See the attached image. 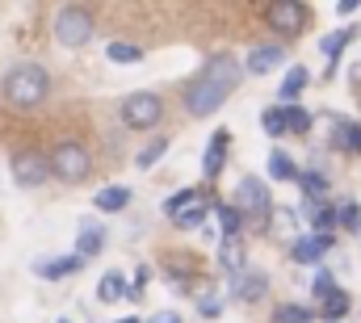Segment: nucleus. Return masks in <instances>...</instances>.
Returning a JSON list of instances; mask_svg holds the SVG:
<instances>
[{
  "label": "nucleus",
  "mask_w": 361,
  "mask_h": 323,
  "mask_svg": "<svg viewBox=\"0 0 361 323\" xmlns=\"http://www.w3.org/2000/svg\"><path fill=\"white\" fill-rule=\"evenodd\" d=\"M240 76H244V63H240L235 55H214L193 80L185 84V109H189L193 118H210V114L235 92Z\"/></svg>",
  "instance_id": "1"
},
{
  "label": "nucleus",
  "mask_w": 361,
  "mask_h": 323,
  "mask_svg": "<svg viewBox=\"0 0 361 323\" xmlns=\"http://www.w3.org/2000/svg\"><path fill=\"white\" fill-rule=\"evenodd\" d=\"M51 97V76L38 63H17L4 72V101L17 109H34Z\"/></svg>",
  "instance_id": "2"
},
{
  "label": "nucleus",
  "mask_w": 361,
  "mask_h": 323,
  "mask_svg": "<svg viewBox=\"0 0 361 323\" xmlns=\"http://www.w3.org/2000/svg\"><path fill=\"white\" fill-rule=\"evenodd\" d=\"M55 38H59V47H85L92 38V13L85 4H63L59 13H55Z\"/></svg>",
  "instance_id": "3"
},
{
  "label": "nucleus",
  "mask_w": 361,
  "mask_h": 323,
  "mask_svg": "<svg viewBox=\"0 0 361 323\" xmlns=\"http://www.w3.org/2000/svg\"><path fill=\"white\" fill-rule=\"evenodd\" d=\"M160 118H164V101L156 92H130L122 101V122L130 130H152V126H160Z\"/></svg>",
  "instance_id": "4"
},
{
  "label": "nucleus",
  "mask_w": 361,
  "mask_h": 323,
  "mask_svg": "<svg viewBox=\"0 0 361 323\" xmlns=\"http://www.w3.org/2000/svg\"><path fill=\"white\" fill-rule=\"evenodd\" d=\"M89 152L80 147V143H59V147H51V176L55 181H68V185H76V181H85L89 176Z\"/></svg>",
  "instance_id": "5"
},
{
  "label": "nucleus",
  "mask_w": 361,
  "mask_h": 323,
  "mask_svg": "<svg viewBox=\"0 0 361 323\" xmlns=\"http://www.w3.org/2000/svg\"><path fill=\"white\" fill-rule=\"evenodd\" d=\"M169 219L177 223V227H202L206 223V214H210V206H206V197L197 193V189H180L169 197Z\"/></svg>",
  "instance_id": "6"
},
{
  "label": "nucleus",
  "mask_w": 361,
  "mask_h": 323,
  "mask_svg": "<svg viewBox=\"0 0 361 323\" xmlns=\"http://www.w3.org/2000/svg\"><path fill=\"white\" fill-rule=\"evenodd\" d=\"M51 176V156L47 152H17L13 156V181L21 185V189H34V185H42Z\"/></svg>",
  "instance_id": "7"
},
{
  "label": "nucleus",
  "mask_w": 361,
  "mask_h": 323,
  "mask_svg": "<svg viewBox=\"0 0 361 323\" xmlns=\"http://www.w3.org/2000/svg\"><path fill=\"white\" fill-rule=\"evenodd\" d=\"M307 4H298V0H277L265 8V21H269L273 30H281V34H302L307 30Z\"/></svg>",
  "instance_id": "8"
},
{
  "label": "nucleus",
  "mask_w": 361,
  "mask_h": 323,
  "mask_svg": "<svg viewBox=\"0 0 361 323\" xmlns=\"http://www.w3.org/2000/svg\"><path fill=\"white\" fill-rule=\"evenodd\" d=\"M235 197H240V206L248 210V219H252V223H265V219H269V189H265V181L244 176V181H240V189H235Z\"/></svg>",
  "instance_id": "9"
},
{
  "label": "nucleus",
  "mask_w": 361,
  "mask_h": 323,
  "mask_svg": "<svg viewBox=\"0 0 361 323\" xmlns=\"http://www.w3.org/2000/svg\"><path fill=\"white\" fill-rule=\"evenodd\" d=\"M85 269V256L72 252V256H55V260H34V277H47V281H59V277H72Z\"/></svg>",
  "instance_id": "10"
},
{
  "label": "nucleus",
  "mask_w": 361,
  "mask_h": 323,
  "mask_svg": "<svg viewBox=\"0 0 361 323\" xmlns=\"http://www.w3.org/2000/svg\"><path fill=\"white\" fill-rule=\"evenodd\" d=\"M302 214L311 219V227H315L319 236H332V227L341 223V210H332V206H328V197H319V202H311V197H307V202H302Z\"/></svg>",
  "instance_id": "11"
},
{
  "label": "nucleus",
  "mask_w": 361,
  "mask_h": 323,
  "mask_svg": "<svg viewBox=\"0 0 361 323\" xmlns=\"http://www.w3.org/2000/svg\"><path fill=\"white\" fill-rule=\"evenodd\" d=\"M97 298H101V303H130V281H126L118 269H109V273H101V281H97Z\"/></svg>",
  "instance_id": "12"
},
{
  "label": "nucleus",
  "mask_w": 361,
  "mask_h": 323,
  "mask_svg": "<svg viewBox=\"0 0 361 323\" xmlns=\"http://www.w3.org/2000/svg\"><path fill=\"white\" fill-rule=\"evenodd\" d=\"M332 248V236H307V240L294 243V260L298 264H319V256Z\"/></svg>",
  "instance_id": "13"
},
{
  "label": "nucleus",
  "mask_w": 361,
  "mask_h": 323,
  "mask_svg": "<svg viewBox=\"0 0 361 323\" xmlns=\"http://www.w3.org/2000/svg\"><path fill=\"white\" fill-rule=\"evenodd\" d=\"M227 143H231V135H227V130H219V135L210 139V147H206V160H202V172H206V176H219V172H223Z\"/></svg>",
  "instance_id": "14"
},
{
  "label": "nucleus",
  "mask_w": 361,
  "mask_h": 323,
  "mask_svg": "<svg viewBox=\"0 0 361 323\" xmlns=\"http://www.w3.org/2000/svg\"><path fill=\"white\" fill-rule=\"evenodd\" d=\"M126 206H130V189L126 185H109V189L97 193V210H105V214H118Z\"/></svg>",
  "instance_id": "15"
},
{
  "label": "nucleus",
  "mask_w": 361,
  "mask_h": 323,
  "mask_svg": "<svg viewBox=\"0 0 361 323\" xmlns=\"http://www.w3.org/2000/svg\"><path fill=\"white\" fill-rule=\"evenodd\" d=\"M265 290H269L265 273H240V277H235V298H244V303H257Z\"/></svg>",
  "instance_id": "16"
},
{
  "label": "nucleus",
  "mask_w": 361,
  "mask_h": 323,
  "mask_svg": "<svg viewBox=\"0 0 361 323\" xmlns=\"http://www.w3.org/2000/svg\"><path fill=\"white\" fill-rule=\"evenodd\" d=\"M281 63V47H257V51H248V72L252 76H265Z\"/></svg>",
  "instance_id": "17"
},
{
  "label": "nucleus",
  "mask_w": 361,
  "mask_h": 323,
  "mask_svg": "<svg viewBox=\"0 0 361 323\" xmlns=\"http://www.w3.org/2000/svg\"><path fill=\"white\" fill-rule=\"evenodd\" d=\"M332 143H336L341 152H349V156H361V122H336Z\"/></svg>",
  "instance_id": "18"
},
{
  "label": "nucleus",
  "mask_w": 361,
  "mask_h": 323,
  "mask_svg": "<svg viewBox=\"0 0 361 323\" xmlns=\"http://www.w3.org/2000/svg\"><path fill=\"white\" fill-rule=\"evenodd\" d=\"M101 248H105V231H101L97 223H85V227L76 231V252H80V256L89 260V256H97Z\"/></svg>",
  "instance_id": "19"
},
{
  "label": "nucleus",
  "mask_w": 361,
  "mask_h": 323,
  "mask_svg": "<svg viewBox=\"0 0 361 323\" xmlns=\"http://www.w3.org/2000/svg\"><path fill=\"white\" fill-rule=\"evenodd\" d=\"M219 264L231 273V277H240L244 273V264H248V256H244V248H240V240H223V248H219Z\"/></svg>",
  "instance_id": "20"
},
{
  "label": "nucleus",
  "mask_w": 361,
  "mask_h": 323,
  "mask_svg": "<svg viewBox=\"0 0 361 323\" xmlns=\"http://www.w3.org/2000/svg\"><path fill=\"white\" fill-rule=\"evenodd\" d=\"M214 214H219L223 236H227V240H240V231H244V214H240L235 206H214Z\"/></svg>",
  "instance_id": "21"
},
{
  "label": "nucleus",
  "mask_w": 361,
  "mask_h": 323,
  "mask_svg": "<svg viewBox=\"0 0 361 323\" xmlns=\"http://www.w3.org/2000/svg\"><path fill=\"white\" fill-rule=\"evenodd\" d=\"M302 84H307V72H302V68H290V76L281 80V92H277V97H281V109H290V105L298 101Z\"/></svg>",
  "instance_id": "22"
},
{
  "label": "nucleus",
  "mask_w": 361,
  "mask_h": 323,
  "mask_svg": "<svg viewBox=\"0 0 361 323\" xmlns=\"http://www.w3.org/2000/svg\"><path fill=\"white\" fill-rule=\"evenodd\" d=\"M269 176H273V181H298L302 172H298V164L290 160L286 152H273V156H269Z\"/></svg>",
  "instance_id": "23"
},
{
  "label": "nucleus",
  "mask_w": 361,
  "mask_h": 323,
  "mask_svg": "<svg viewBox=\"0 0 361 323\" xmlns=\"http://www.w3.org/2000/svg\"><path fill=\"white\" fill-rule=\"evenodd\" d=\"M319 315H324V319H345V315H349V294H345V290H336V294H328V298H324V303H319Z\"/></svg>",
  "instance_id": "24"
},
{
  "label": "nucleus",
  "mask_w": 361,
  "mask_h": 323,
  "mask_svg": "<svg viewBox=\"0 0 361 323\" xmlns=\"http://www.w3.org/2000/svg\"><path fill=\"white\" fill-rule=\"evenodd\" d=\"M298 185H302V193H307L311 202H319V197L328 193V176H324V172H315V168H311V172H302V176H298Z\"/></svg>",
  "instance_id": "25"
},
{
  "label": "nucleus",
  "mask_w": 361,
  "mask_h": 323,
  "mask_svg": "<svg viewBox=\"0 0 361 323\" xmlns=\"http://www.w3.org/2000/svg\"><path fill=\"white\" fill-rule=\"evenodd\" d=\"M311 130V114L302 105H290L286 109V135H307Z\"/></svg>",
  "instance_id": "26"
},
{
  "label": "nucleus",
  "mask_w": 361,
  "mask_h": 323,
  "mask_svg": "<svg viewBox=\"0 0 361 323\" xmlns=\"http://www.w3.org/2000/svg\"><path fill=\"white\" fill-rule=\"evenodd\" d=\"M114 63H139L143 59V51L139 47H130V42H109V51H105Z\"/></svg>",
  "instance_id": "27"
},
{
  "label": "nucleus",
  "mask_w": 361,
  "mask_h": 323,
  "mask_svg": "<svg viewBox=\"0 0 361 323\" xmlns=\"http://www.w3.org/2000/svg\"><path fill=\"white\" fill-rule=\"evenodd\" d=\"M261 126H265V135H273V139L286 135V109H281V105L265 109V114H261Z\"/></svg>",
  "instance_id": "28"
},
{
  "label": "nucleus",
  "mask_w": 361,
  "mask_h": 323,
  "mask_svg": "<svg viewBox=\"0 0 361 323\" xmlns=\"http://www.w3.org/2000/svg\"><path fill=\"white\" fill-rule=\"evenodd\" d=\"M273 319L277 323H311V311H307V307H294V303H281V307L273 311Z\"/></svg>",
  "instance_id": "29"
},
{
  "label": "nucleus",
  "mask_w": 361,
  "mask_h": 323,
  "mask_svg": "<svg viewBox=\"0 0 361 323\" xmlns=\"http://www.w3.org/2000/svg\"><path fill=\"white\" fill-rule=\"evenodd\" d=\"M353 38H357V30L349 25V30H341V34H332V38H324V42H319V51L336 59V55H341V47H345V42H353Z\"/></svg>",
  "instance_id": "30"
},
{
  "label": "nucleus",
  "mask_w": 361,
  "mask_h": 323,
  "mask_svg": "<svg viewBox=\"0 0 361 323\" xmlns=\"http://www.w3.org/2000/svg\"><path fill=\"white\" fill-rule=\"evenodd\" d=\"M164 152H169V143H164V139H152V143H147V147H143V152H139V168H143V172H147V168H152V164L160 160V156H164Z\"/></svg>",
  "instance_id": "31"
},
{
  "label": "nucleus",
  "mask_w": 361,
  "mask_h": 323,
  "mask_svg": "<svg viewBox=\"0 0 361 323\" xmlns=\"http://www.w3.org/2000/svg\"><path fill=\"white\" fill-rule=\"evenodd\" d=\"M311 290H315V298L324 303L328 294H336V286H332V273L328 269H315V281H311Z\"/></svg>",
  "instance_id": "32"
},
{
  "label": "nucleus",
  "mask_w": 361,
  "mask_h": 323,
  "mask_svg": "<svg viewBox=\"0 0 361 323\" xmlns=\"http://www.w3.org/2000/svg\"><path fill=\"white\" fill-rule=\"evenodd\" d=\"M341 223H345V227H361V206H357V202L341 206Z\"/></svg>",
  "instance_id": "33"
},
{
  "label": "nucleus",
  "mask_w": 361,
  "mask_h": 323,
  "mask_svg": "<svg viewBox=\"0 0 361 323\" xmlns=\"http://www.w3.org/2000/svg\"><path fill=\"white\" fill-rule=\"evenodd\" d=\"M197 311H202L206 319H219V315H223V303H219V298H202V303H197Z\"/></svg>",
  "instance_id": "34"
},
{
  "label": "nucleus",
  "mask_w": 361,
  "mask_h": 323,
  "mask_svg": "<svg viewBox=\"0 0 361 323\" xmlns=\"http://www.w3.org/2000/svg\"><path fill=\"white\" fill-rule=\"evenodd\" d=\"M147 323H180V315H173V311H160V315H152Z\"/></svg>",
  "instance_id": "35"
},
{
  "label": "nucleus",
  "mask_w": 361,
  "mask_h": 323,
  "mask_svg": "<svg viewBox=\"0 0 361 323\" xmlns=\"http://www.w3.org/2000/svg\"><path fill=\"white\" fill-rule=\"evenodd\" d=\"M277 227H281V231H290V227H294V214H290V210H281V214H277Z\"/></svg>",
  "instance_id": "36"
},
{
  "label": "nucleus",
  "mask_w": 361,
  "mask_h": 323,
  "mask_svg": "<svg viewBox=\"0 0 361 323\" xmlns=\"http://www.w3.org/2000/svg\"><path fill=\"white\" fill-rule=\"evenodd\" d=\"M353 8H357V0H341V4H336V13H341V17H349Z\"/></svg>",
  "instance_id": "37"
},
{
  "label": "nucleus",
  "mask_w": 361,
  "mask_h": 323,
  "mask_svg": "<svg viewBox=\"0 0 361 323\" xmlns=\"http://www.w3.org/2000/svg\"><path fill=\"white\" fill-rule=\"evenodd\" d=\"M118 323H139V319H118Z\"/></svg>",
  "instance_id": "38"
},
{
  "label": "nucleus",
  "mask_w": 361,
  "mask_h": 323,
  "mask_svg": "<svg viewBox=\"0 0 361 323\" xmlns=\"http://www.w3.org/2000/svg\"><path fill=\"white\" fill-rule=\"evenodd\" d=\"M59 323H68V319H59Z\"/></svg>",
  "instance_id": "39"
}]
</instances>
